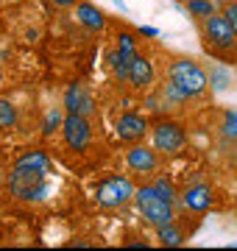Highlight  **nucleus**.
Here are the masks:
<instances>
[{"mask_svg":"<svg viewBox=\"0 0 237 251\" xmlns=\"http://www.w3.org/2000/svg\"><path fill=\"white\" fill-rule=\"evenodd\" d=\"M167 81L176 84L187 98H198V95H204L207 87H210L207 73L201 70L192 59H176V62L167 67Z\"/></svg>","mask_w":237,"mask_h":251,"instance_id":"obj_1","label":"nucleus"},{"mask_svg":"<svg viewBox=\"0 0 237 251\" xmlns=\"http://www.w3.org/2000/svg\"><path fill=\"white\" fill-rule=\"evenodd\" d=\"M134 201H137L142 218H145L154 229H159V226H165V224H173V218H176L173 204H170L167 198L159 196V193L154 190V184L134 190Z\"/></svg>","mask_w":237,"mask_h":251,"instance_id":"obj_2","label":"nucleus"},{"mask_svg":"<svg viewBox=\"0 0 237 251\" xmlns=\"http://www.w3.org/2000/svg\"><path fill=\"white\" fill-rule=\"evenodd\" d=\"M9 190H11V196L20 198V201H42L50 187H47L45 173L14 165L9 173Z\"/></svg>","mask_w":237,"mask_h":251,"instance_id":"obj_3","label":"nucleus"},{"mask_svg":"<svg viewBox=\"0 0 237 251\" xmlns=\"http://www.w3.org/2000/svg\"><path fill=\"white\" fill-rule=\"evenodd\" d=\"M98 204L109 206V209H118V206H126L131 198H134V184L126 179V176H109L98 184Z\"/></svg>","mask_w":237,"mask_h":251,"instance_id":"obj_4","label":"nucleus"},{"mask_svg":"<svg viewBox=\"0 0 237 251\" xmlns=\"http://www.w3.org/2000/svg\"><path fill=\"white\" fill-rule=\"evenodd\" d=\"M154 148L156 151H165V153H179L187 145V131H184L182 123L176 120H162V123L154 126Z\"/></svg>","mask_w":237,"mask_h":251,"instance_id":"obj_5","label":"nucleus"},{"mask_svg":"<svg viewBox=\"0 0 237 251\" xmlns=\"http://www.w3.org/2000/svg\"><path fill=\"white\" fill-rule=\"evenodd\" d=\"M204 36H207V42L212 48H218V50H232L237 45V34L235 28L229 25V20L223 14H210V17L204 20Z\"/></svg>","mask_w":237,"mask_h":251,"instance_id":"obj_6","label":"nucleus"},{"mask_svg":"<svg viewBox=\"0 0 237 251\" xmlns=\"http://www.w3.org/2000/svg\"><path fill=\"white\" fill-rule=\"evenodd\" d=\"M62 134H64V143L70 145L73 151H84L92 140V126L84 115L67 112V117H64V123H62Z\"/></svg>","mask_w":237,"mask_h":251,"instance_id":"obj_7","label":"nucleus"},{"mask_svg":"<svg viewBox=\"0 0 237 251\" xmlns=\"http://www.w3.org/2000/svg\"><path fill=\"white\" fill-rule=\"evenodd\" d=\"M115 128H118V137L123 143H140V140L148 134V120H145V115L126 112V115H120Z\"/></svg>","mask_w":237,"mask_h":251,"instance_id":"obj_8","label":"nucleus"},{"mask_svg":"<svg viewBox=\"0 0 237 251\" xmlns=\"http://www.w3.org/2000/svg\"><path fill=\"white\" fill-rule=\"evenodd\" d=\"M215 204V193H212L210 184H192L182 193V206L187 212H207L210 206Z\"/></svg>","mask_w":237,"mask_h":251,"instance_id":"obj_9","label":"nucleus"},{"mask_svg":"<svg viewBox=\"0 0 237 251\" xmlns=\"http://www.w3.org/2000/svg\"><path fill=\"white\" fill-rule=\"evenodd\" d=\"M126 165L128 171L134 173H154L156 165H159V156H156V148H145V145H131L126 151Z\"/></svg>","mask_w":237,"mask_h":251,"instance_id":"obj_10","label":"nucleus"},{"mask_svg":"<svg viewBox=\"0 0 237 251\" xmlns=\"http://www.w3.org/2000/svg\"><path fill=\"white\" fill-rule=\"evenodd\" d=\"M64 109L67 112H73V115H92L95 112V100L87 90H84L81 84H70L67 92H64Z\"/></svg>","mask_w":237,"mask_h":251,"instance_id":"obj_11","label":"nucleus"},{"mask_svg":"<svg viewBox=\"0 0 237 251\" xmlns=\"http://www.w3.org/2000/svg\"><path fill=\"white\" fill-rule=\"evenodd\" d=\"M128 84L134 87V90H145V87H151L154 84V64L148 62L145 56H134L131 59V67H128Z\"/></svg>","mask_w":237,"mask_h":251,"instance_id":"obj_12","label":"nucleus"},{"mask_svg":"<svg viewBox=\"0 0 237 251\" xmlns=\"http://www.w3.org/2000/svg\"><path fill=\"white\" fill-rule=\"evenodd\" d=\"M75 17H78V23L84 28H90V31H103V25H106V14L95 3H90V0H78L75 3Z\"/></svg>","mask_w":237,"mask_h":251,"instance_id":"obj_13","label":"nucleus"},{"mask_svg":"<svg viewBox=\"0 0 237 251\" xmlns=\"http://www.w3.org/2000/svg\"><path fill=\"white\" fill-rule=\"evenodd\" d=\"M17 168H31V171H39V173H50V156H47V151H42V148H31V151L20 153L17 162H14Z\"/></svg>","mask_w":237,"mask_h":251,"instance_id":"obj_14","label":"nucleus"},{"mask_svg":"<svg viewBox=\"0 0 237 251\" xmlns=\"http://www.w3.org/2000/svg\"><path fill=\"white\" fill-rule=\"evenodd\" d=\"M134 56H137V50H126V48H120V45L109 53V67L120 81L128 78V67H131V59Z\"/></svg>","mask_w":237,"mask_h":251,"instance_id":"obj_15","label":"nucleus"},{"mask_svg":"<svg viewBox=\"0 0 237 251\" xmlns=\"http://www.w3.org/2000/svg\"><path fill=\"white\" fill-rule=\"evenodd\" d=\"M156 237H159V243L167 246V249H173V246H182V243H184V232L176 224L159 226V229H156Z\"/></svg>","mask_w":237,"mask_h":251,"instance_id":"obj_16","label":"nucleus"},{"mask_svg":"<svg viewBox=\"0 0 237 251\" xmlns=\"http://www.w3.org/2000/svg\"><path fill=\"white\" fill-rule=\"evenodd\" d=\"M220 134L226 143H237V109H226L220 120Z\"/></svg>","mask_w":237,"mask_h":251,"instance_id":"obj_17","label":"nucleus"},{"mask_svg":"<svg viewBox=\"0 0 237 251\" xmlns=\"http://www.w3.org/2000/svg\"><path fill=\"white\" fill-rule=\"evenodd\" d=\"M187 11H190L192 17L207 20L210 14L218 11V6H215V0H187Z\"/></svg>","mask_w":237,"mask_h":251,"instance_id":"obj_18","label":"nucleus"},{"mask_svg":"<svg viewBox=\"0 0 237 251\" xmlns=\"http://www.w3.org/2000/svg\"><path fill=\"white\" fill-rule=\"evenodd\" d=\"M11 126H17V109L11 100L0 98V128H11Z\"/></svg>","mask_w":237,"mask_h":251,"instance_id":"obj_19","label":"nucleus"},{"mask_svg":"<svg viewBox=\"0 0 237 251\" xmlns=\"http://www.w3.org/2000/svg\"><path fill=\"white\" fill-rule=\"evenodd\" d=\"M62 123H64L62 112H59V109H50L45 115V123H42V134H53L56 128H62Z\"/></svg>","mask_w":237,"mask_h":251,"instance_id":"obj_20","label":"nucleus"},{"mask_svg":"<svg viewBox=\"0 0 237 251\" xmlns=\"http://www.w3.org/2000/svg\"><path fill=\"white\" fill-rule=\"evenodd\" d=\"M154 190H156L162 198H167L170 204L176 201V190H173V184H170V179H162V176H159V179L154 181Z\"/></svg>","mask_w":237,"mask_h":251,"instance_id":"obj_21","label":"nucleus"},{"mask_svg":"<svg viewBox=\"0 0 237 251\" xmlns=\"http://www.w3.org/2000/svg\"><path fill=\"white\" fill-rule=\"evenodd\" d=\"M210 84H215L218 90H226L229 84H232V78H229V75H226L223 70H218V67H215V70L210 73Z\"/></svg>","mask_w":237,"mask_h":251,"instance_id":"obj_22","label":"nucleus"},{"mask_svg":"<svg viewBox=\"0 0 237 251\" xmlns=\"http://www.w3.org/2000/svg\"><path fill=\"white\" fill-rule=\"evenodd\" d=\"M220 14H223V17L229 20V25L235 28V34H237V0H235V3H226Z\"/></svg>","mask_w":237,"mask_h":251,"instance_id":"obj_23","label":"nucleus"},{"mask_svg":"<svg viewBox=\"0 0 237 251\" xmlns=\"http://www.w3.org/2000/svg\"><path fill=\"white\" fill-rule=\"evenodd\" d=\"M140 34L142 36H159V31H156V28H140Z\"/></svg>","mask_w":237,"mask_h":251,"instance_id":"obj_24","label":"nucleus"},{"mask_svg":"<svg viewBox=\"0 0 237 251\" xmlns=\"http://www.w3.org/2000/svg\"><path fill=\"white\" fill-rule=\"evenodd\" d=\"M56 6H62V9H67V6H75V3H78V0H53Z\"/></svg>","mask_w":237,"mask_h":251,"instance_id":"obj_25","label":"nucleus"},{"mask_svg":"<svg viewBox=\"0 0 237 251\" xmlns=\"http://www.w3.org/2000/svg\"><path fill=\"white\" fill-rule=\"evenodd\" d=\"M115 3L120 6V11H126V3H123V0H115Z\"/></svg>","mask_w":237,"mask_h":251,"instance_id":"obj_26","label":"nucleus"},{"mask_svg":"<svg viewBox=\"0 0 237 251\" xmlns=\"http://www.w3.org/2000/svg\"><path fill=\"white\" fill-rule=\"evenodd\" d=\"M229 3H235V0H229Z\"/></svg>","mask_w":237,"mask_h":251,"instance_id":"obj_27","label":"nucleus"}]
</instances>
